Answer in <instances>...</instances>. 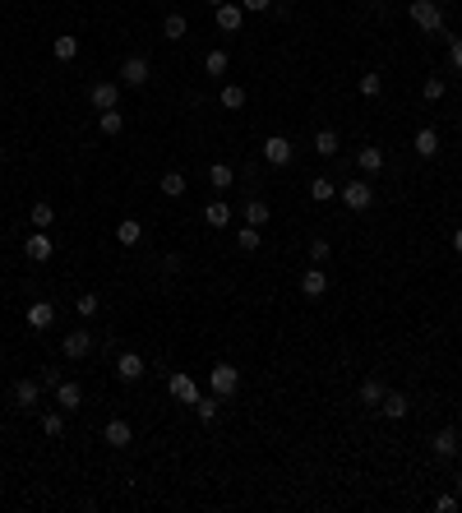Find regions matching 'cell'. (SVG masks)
<instances>
[{"label":"cell","mask_w":462,"mask_h":513,"mask_svg":"<svg viewBox=\"0 0 462 513\" xmlns=\"http://www.w3.org/2000/svg\"><path fill=\"white\" fill-rule=\"evenodd\" d=\"M407 14H411V23H416L421 33H444V10H440V0H411Z\"/></svg>","instance_id":"obj_1"},{"label":"cell","mask_w":462,"mask_h":513,"mask_svg":"<svg viewBox=\"0 0 462 513\" xmlns=\"http://www.w3.org/2000/svg\"><path fill=\"white\" fill-rule=\"evenodd\" d=\"M42 380H37V375H23V380H14V389H10V398H14V407H19V412H33L37 402H42Z\"/></svg>","instance_id":"obj_2"},{"label":"cell","mask_w":462,"mask_h":513,"mask_svg":"<svg viewBox=\"0 0 462 513\" xmlns=\"http://www.w3.org/2000/svg\"><path fill=\"white\" fill-rule=\"evenodd\" d=\"M209 384H213V393H218V398H231V393L241 389V370L231 366V361H218V366H213V375H209Z\"/></svg>","instance_id":"obj_3"},{"label":"cell","mask_w":462,"mask_h":513,"mask_svg":"<svg viewBox=\"0 0 462 513\" xmlns=\"http://www.w3.org/2000/svg\"><path fill=\"white\" fill-rule=\"evenodd\" d=\"M342 204H347V208L352 213H365L374 204V185H365V180H342Z\"/></svg>","instance_id":"obj_4"},{"label":"cell","mask_w":462,"mask_h":513,"mask_svg":"<svg viewBox=\"0 0 462 513\" xmlns=\"http://www.w3.org/2000/svg\"><path fill=\"white\" fill-rule=\"evenodd\" d=\"M88 107L93 112H116V107H121V84H111V79L93 84L88 88Z\"/></svg>","instance_id":"obj_5"},{"label":"cell","mask_w":462,"mask_h":513,"mask_svg":"<svg viewBox=\"0 0 462 513\" xmlns=\"http://www.w3.org/2000/svg\"><path fill=\"white\" fill-rule=\"evenodd\" d=\"M148 79H153V69H148V60H143V56H125L121 60V84H125V88H143Z\"/></svg>","instance_id":"obj_6"},{"label":"cell","mask_w":462,"mask_h":513,"mask_svg":"<svg viewBox=\"0 0 462 513\" xmlns=\"http://www.w3.org/2000/svg\"><path fill=\"white\" fill-rule=\"evenodd\" d=\"M264 157H268V167H286V162L296 157V148H291L286 134H268L264 139Z\"/></svg>","instance_id":"obj_7"},{"label":"cell","mask_w":462,"mask_h":513,"mask_svg":"<svg viewBox=\"0 0 462 513\" xmlns=\"http://www.w3.org/2000/svg\"><path fill=\"white\" fill-rule=\"evenodd\" d=\"M51 393H55V407L60 412H79L84 407V384H74V380H60Z\"/></svg>","instance_id":"obj_8"},{"label":"cell","mask_w":462,"mask_h":513,"mask_svg":"<svg viewBox=\"0 0 462 513\" xmlns=\"http://www.w3.org/2000/svg\"><path fill=\"white\" fill-rule=\"evenodd\" d=\"M60 352H65L70 361H84L93 352V333L88 328H74V333H65V342H60Z\"/></svg>","instance_id":"obj_9"},{"label":"cell","mask_w":462,"mask_h":513,"mask_svg":"<svg viewBox=\"0 0 462 513\" xmlns=\"http://www.w3.org/2000/svg\"><path fill=\"white\" fill-rule=\"evenodd\" d=\"M166 393H171V398H176V402H190V407H194V398H199V384L190 380L185 370H176V375L166 380Z\"/></svg>","instance_id":"obj_10"},{"label":"cell","mask_w":462,"mask_h":513,"mask_svg":"<svg viewBox=\"0 0 462 513\" xmlns=\"http://www.w3.org/2000/svg\"><path fill=\"white\" fill-rule=\"evenodd\" d=\"M116 380H121V384L143 380V357H139V352H121V357H116Z\"/></svg>","instance_id":"obj_11"},{"label":"cell","mask_w":462,"mask_h":513,"mask_svg":"<svg viewBox=\"0 0 462 513\" xmlns=\"http://www.w3.org/2000/svg\"><path fill=\"white\" fill-rule=\"evenodd\" d=\"M102 439H107L111 448H125L134 439V430H130V421H125V416H111V421L102 425Z\"/></svg>","instance_id":"obj_12"},{"label":"cell","mask_w":462,"mask_h":513,"mask_svg":"<svg viewBox=\"0 0 462 513\" xmlns=\"http://www.w3.org/2000/svg\"><path fill=\"white\" fill-rule=\"evenodd\" d=\"M23 255L33 259V264H46V259L55 255V246H51V236H46V232H33V236H28V241H23Z\"/></svg>","instance_id":"obj_13"},{"label":"cell","mask_w":462,"mask_h":513,"mask_svg":"<svg viewBox=\"0 0 462 513\" xmlns=\"http://www.w3.org/2000/svg\"><path fill=\"white\" fill-rule=\"evenodd\" d=\"M213 14H218L222 33H241V28H245V10H241V5H231V0H227V5H218Z\"/></svg>","instance_id":"obj_14"},{"label":"cell","mask_w":462,"mask_h":513,"mask_svg":"<svg viewBox=\"0 0 462 513\" xmlns=\"http://www.w3.org/2000/svg\"><path fill=\"white\" fill-rule=\"evenodd\" d=\"M301 291H305V301H319L324 291H329V278H324V268H305V273H301Z\"/></svg>","instance_id":"obj_15"},{"label":"cell","mask_w":462,"mask_h":513,"mask_svg":"<svg viewBox=\"0 0 462 513\" xmlns=\"http://www.w3.org/2000/svg\"><path fill=\"white\" fill-rule=\"evenodd\" d=\"M379 412H384L388 421H402V416L411 412V398H407V393H393V389H388L384 402H379Z\"/></svg>","instance_id":"obj_16"},{"label":"cell","mask_w":462,"mask_h":513,"mask_svg":"<svg viewBox=\"0 0 462 513\" xmlns=\"http://www.w3.org/2000/svg\"><path fill=\"white\" fill-rule=\"evenodd\" d=\"M55 324V305L51 301H33L28 305V328H51Z\"/></svg>","instance_id":"obj_17"},{"label":"cell","mask_w":462,"mask_h":513,"mask_svg":"<svg viewBox=\"0 0 462 513\" xmlns=\"http://www.w3.org/2000/svg\"><path fill=\"white\" fill-rule=\"evenodd\" d=\"M435 153H440V130L421 125L416 130V157H435Z\"/></svg>","instance_id":"obj_18"},{"label":"cell","mask_w":462,"mask_h":513,"mask_svg":"<svg viewBox=\"0 0 462 513\" xmlns=\"http://www.w3.org/2000/svg\"><path fill=\"white\" fill-rule=\"evenodd\" d=\"M116 241H121L125 250H134V246H139V241H143V222H134V218H125V222L116 227Z\"/></svg>","instance_id":"obj_19"},{"label":"cell","mask_w":462,"mask_h":513,"mask_svg":"<svg viewBox=\"0 0 462 513\" xmlns=\"http://www.w3.org/2000/svg\"><path fill=\"white\" fill-rule=\"evenodd\" d=\"M458 435H453V430H440V435H435V439H430V453H435V458H453V453H458Z\"/></svg>","instance_id":"obj_20"},{"label":"cell","mask_w":462,"mask_h":513,"mask_svg":"<svg viewBox=\"0 0 462 513\" xmlns=\"http://www.w3.org/2000/svg\"><path fill=\"white\" fill-rule=\"evenodd\" d=\"M185 33H190V19H185V14H166V19H162V37H166V42H180Z\"/></svg>","instance_id":"obj_21"},{"label":"cell","mask_w":462,"mask_h":513,"mask_svg":"<svg viewBox=\"0 0 462 513\" xmlns=\"http://www.w3.org/2000/svg\"><path fill=\"white\" fill-rule=\"evenodd\" d=\"M157 190H162L166 199H180V194H185L190 185H185V176H180V171H166V176L157 180Z\"/></svg>","instance_id":"obj_22"},{"label":"cell","mask_w":462,"mask_h":513,"mask_svg":"<svg viewBox=\"0 0 462 513\" xmlns=\"http://www.w3.org/2000/svg\"><path fill=\"white\" fill-rule=\"evenodd\" d=\"M204 222H209V227H231V204L213 199L209 208H204Z\"/></svg>","instance_id":"obj_23"},{"label":"cell","mask_w":462,"mask_h":513,"mask_svg":"<svg viewBox=\"0 0 462 513\" xmlns=\"http://www.w3.org/2000/svg\"><path fill=\"white\" fill-rule=\"evenodd\" d=\"M227 69H231V56H227V51H209V56H204V74H209V79H222Z\"/></svg>","instance_id":"obj_24"},{"label":"cell","mask_w":462,"mask_h":513,"mask_svg":"<svg viewBox=\"0 0 462 513\" xmlns=\"http://www.w3.org/2000/svg\"><path fill=\"white\" fill-rule=\"evenodd\" d=\"M218 102L227 107V112H241V107H245V88H241V84H222Z\"/></svg>","instance_id":"obj_25"},{"label":"cell","mask_w":462,"mask_h":513,"mask_svg":"<svg viewBox=\"0 0 462 513\" xmlns=\"http://www.w3.org/2000/svg\"><path fill=\"white\" fill-rule=\"evenodd\" d=\"M218 407H222L218 393H199V398H194V416H199V421H213V416H218Z\"/></svg>","instance_id":"obj_26"},{"label":"cell","mask_w":462,"mask_h":513,"mask_svg":"<svg viewBox=\"0 0 462 513\" xmlns=\"http://www.w3.org/2000/svg\"><path fill=\"white\" fill-rule=\"evenodd\" d=\"M356 162H361V171H384V148L365 144L361 153H356Z\"/></svg>","instance_id":"obj_27"},{"label":"cell","mask_w":462,"mask_h":513,"mask_svg":"<svg viewBox=\"0 0 462 513\" xmlns=\"http://www.w3.org/2000/svg\"><path fill=\"white\" fill-rule=\"evenodd\" d=\"M245 222H250V227H264L268 222V199H259V194H254V199H245Z\"/></svg>","instance_id":"obj_28"},{"label":"cell","mask_w":462,"mask_h":513,"mask_svg":"<svg viewBox=\"0 0 462 513\" xmlns=\"http://www.w3.org/2000/svg\"><path fill=\"white\" fill-rule=\"evenodd\" d=\"M28 222H33L37 227V232H51V222H55V208H51V204H33V213H28Z\"/></svg>","instance_id":"obj_29"},{"label":"cell","mask_w":462,"mask_h":513,"mask_svg":"<svg viewBox=\"0 0 462 513\" xmlns=\"http://www.w3.org/2000/svg\"><path fill=\"white\" fill-rule=\"evenodd\" d=\"M51 56H55V60H74V56H79V37L60 33V37L51 42Z\"/></svg>","instance_id":"obj_30"},{"label":"cell","mask_w":462,"mask_h":513,"mask_svg":"<svg viewBox=\"0 0 462 513\" xmlns=\"http://www.w3.org/2000/svg\"><path fill=\"white\" fill-rule=\"evenodd\" d=\"M384 380H374V375H370V380H365L361 384V402H365V407H379V402H384Z\"/></svg>","instance_id":"obj_31"},{"label":"cell","mask_w":462,"mask_h":513,"mask_svg":"<svg viewBox=\"0 0 462 513\" xmlns=\"http://www.w3.org/2000/svg\"><path fill=\"white\" fill-rule=\"evenodd\" d=\"M236 246H241L245 255H254V250L264 246V236H259V227H250V222H245L241 232H236Z\"/></svg>","instance_id":"obj_32"},{"label":"cell","mask_w":462,"mask_h":513,"mask_svg":"<svg viewBox=\"0 0 462 513\" xmlns=\"http://www.w3.org/2000/svg\"><path fill=\"white\" fill-rule=\"evenodd\" d=\"M333 194H338V185H333L329 176H315V180H310V199H315V204H329Z\"/></svg>","instance_id":"obj_33"},{"label":"cell","mask_w":462,"mask_h":513,"mask_svg":"<svg viewBox=\"0 0 462 513\" xmlns=\"http://www.w3.org/2000/svg\"><path fill=\"white\" fill-rule=\"evenodd\" d=\"M338 134H333V130H319V134H315V153H319V157H338Z\"/></svg>","instance_id":"obj_34"},{"label":"cell","mask_w":462,"mask_h":513,"mask_svg":"<svg viewBox=\"0 0 462 513\" xmlns=\"http://www.w3.org/2000/svg\"><path fill=\"white\" fill-rule=\"evenodd\" d=\"M209 185H213V190H231V167H227V162H213V167H209Z\"/></svg>","instance_id":"obj_35"},{"label":"cell","mask_w":462,"mask_h":513,"mask_svg":"<svg viewBox=\"0 0 462 513\" xmlns=\"http://www.w3.org/2000/svg\"><path fill=\"white\" fill-rule=\"evenodd\" d=\"M42 435L46 439H60V435H65V412H46L42 416Z\"/></svg>","instance_id":"obj_36"},{"label":"cell","mask_w":462,"mask_h":513,"mask_svg":"<svg viewBox=\"0 0 462 513\" xmlns=\"http://www.w3.org/2000/svg\"><path fill=\"white\" fill-rule=\"evenodd\" d=\"M98 130H102V134H121V130H125L121 107H116V112H102V116H98Z\"/></svg>","instance_id":"obj_37"},{"label":"cell","mask_w":462,"mask_h":513,"mask_svg":"<svg viewBox=\"0 0 462 513\" xmlns=\"http://www.w3.org/2000/svg\"><path fill=\"white\" fill-rule=\"evenodd\" d=\"M74 310L84 314V319H93V314L102 310V301H98V296H93V291H84V296H74Z\"/></svg>","instance_id":"obj_38"},{"label":"cell","mask_w":462,"mask_h":513,"mask_svg":"<svg viewBox=\"0 0 462 513\" xmlns=\"http://www.w3.org/2000/svg\"><path fill=\"white\" fill-rule=\"evenodd\" d=\"M384 93V79L379 74H361V98H379Z\"/></svg>","instance_id":"obj_39"},{"label":"cell","mask_w":462,"mask_h":513,"mask_svg":"<svg viewBox=\"0 0 462 513\" xmlns=\"http://www.w3.org/2000/svg\"><path fill=\"white\" fill-rule=\"evenodd\" d=\"M421 93H425V102H440V98H444V79H440V74H430Z\"/></svg>","instance_id":"obj_40"},{"label":"cell","mask_w":462,"mask_h":513,"mask_svg":"<svg viewBox=\"0 0 462 513\" xmlns=\"http://www.w3.org/2000/svg\"><path fill=\"white\" fill-rule=\"evenodd\" d=\"M329 255H333V246L324 241V236H315V241H310V259L319 264V259H329Z\"/></svg>","instance_id":"obj_41"},{"label":"cell","mask_w":462,"mask_h":513,"mask_svg":"<svg viewBox=\"0 0 462 513\" xmlns=\"http://www.w3.org/2000/svg\"><path fill=\"white\" fill-rule=\"evenodd\" d=\"M449 65H453V74H462V37L449 42Z\"/></svg>","instance_id":"obj_42"},{"label":"cell","mask_w":462,"mask_h":513,"mask_svg":"<svg viewBox=\"0 0 462 513\" xmlns=\"http://www.w3.org/2000/svg\"><path fill=\"white\" fill-rule=\"evenodd\" d=\"M458 504H462V500H458V491H444L440 500H435V509H440V513H453Z\"/></svg>","instance_id":"obj_43"},{"label":"cell","mask_w":462,"mask_h":513,"mask_svg":"<svg viewBox=\"0 0 462 513\" xmlns=\"http://www.w3.org/2000/svg\"><path fill=\"white\" fill-rule=\"evenodd\" d=\"M268 5H273V0H241L245 14H268Z\"/></svg>","instance_id":"obj_44"},{"label":"cell","mask_w":462,"mask_h":513,"mask_svg":"<svg viewBox=\"0 0 462 513\" xmlns=\"http://www.w3.org/2000/svg\"><path fill=\"white\" fill-rule=\"evenodd\" d=\"M37 380H42V389H55V384H60V370H42Z\"/></svg>","instance_id":"obj_45"},{"label":"cell","mask_w":462,"mask_h":513,"mask_svg":"<svg viewBox=\"0 0 462 513\" xmlns=\"http://www.w3.org/2000/svg\"><path fill=\"white\" fill-rule=\"evenodd\" d=\"M453 250H458V255H462V227H458V232H453Z\"/></svg>","instance_id":"obj_46"},{"label":"cell","mask_w":462,"mask_h":513,"mask_svg":"<svg viewBox=\"0 0 462 513\" xmlns=\"http://www.w3.org/2000/svg\"><path fill=\"white\" fill-rule=\"evenodd\" d=\"M453 491H458V500H462V472H458V477H453Z\"/></svg>","instance_id":"obj_47"},{"label":"cell","mask_w":462,"mask_h":513,"mask_svg":"<svg viewBox=\"0 0 462 513\" xmlns=\"http://www.w3.org/2000/svg\"><path fill=\"white\" fill-rule=\"evenodd\" d=\"M209 5H213V10H218V5H227V0H209Z\"/></svg>","instance_id":"obj_48"},{"label":"cell","mask_w":462,"mask_h":513,"mask_svg":"<svg viewBox=\"0 0 462 513\" xmlns=\"http://www.w3.org/2000/svg\"><path fill=\"white\" fill-rule=\"evenodd\" d=\"M374 5H379V10H384V5H388V0H374Z\"/></svg>","instance_id":"obj_49"},{"label":"cell","mask_w":462,"mask_h":513,"mask_svg":"<svg viewBox=\"0 0 462 513\" xmlns=\"http://www.w3.org/2000/svg\"><path fill=\"white\" fill-rule=\"evenodd\" d=\"M0 162H5V144H0Z\"/></svg>","instance_id":"obj_50"},{"label":"cell","mask_w":462,"mask_h":513,"mask_svg":"<svg viewBox=\"0 0 462 513\" xmlns=\"http://www.w3.org/2000/svg\"><path fill=\"white\" fill-rule=\"evenodd\" d=\"M458 130H462V116H458Z\"/></svg>","instance_id":"obj_51"},{"label":"cell","mask_w":462,"mask_h":513,"mask_svg":"<svg viewBox=\"0 0 462 513\" xmlns=\"http://www.w3.org/2000/svg\"><path fill=\"white\" fill-rule=\"evenodd\" d=\"M458 444H462V430H458Z\"/></svg>","instance_id":"obj_52"}]
</instances>
